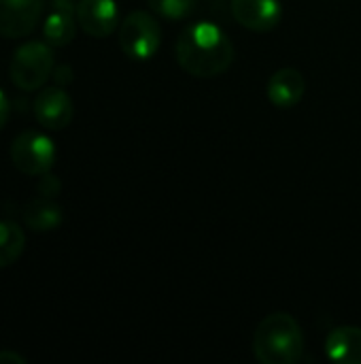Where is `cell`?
<instances>
[{"label": "cell", "mask_w": 361, "mask_h": 364, "mask_svg": "<svg viewBox=\"0 0 361 364\" xmlns=\"http://www.w3.org/2000/svg\"><path fill=\"white\" fill-rule=\"evenodd\" d=\"M77 32V4L72 0H51V11L45 17L43 36L51 47H66Z\"/></svg>", "instance_id": "obj_10"}, {"label": "cell", "mask_w": 361, "mask_h": 364, "mask_svg": "<svg viewBox=\"0 0 361 364\" xmlns=\"http://www.w3.org/2000/svg\"><path fill=\"white\" fill-rule=\"evenodd\" d=\"M53 81H55V85H62V87L68 85L72 81V68L68 64H62V66L53 68Z\"/></svg>", "instance_id": "obj_17"}, {"label": "cell", "mask_w": 361, "mask_h": 364, "mask_svg": "<svg viewBox=\"0 0 361 364\" xmlns=\"http://www.w3.org/2000/svg\"><path fill=\"white\" fill-rule=\"evenodd\" d=\"M236 49L228 32L213 21H196L177 38V62L194 77H217L234 62Z\"/></svg>", "instance_id": "obj_1"}, {"label": "cell", "mask_w": 361, "mask_h": 364, "mask_svg": "<svg viewBox=\"0 0 361 364\" xmlns=\"http://www.w3.org/2000/svg\"><path fill=\"white\" fill-rule=\"evenodd\" d=\"M268 100L279 107V109H291L296 107L302 98H304V92H306V79L304 75L298 70V68H281L277 70L270 81H268Z\"/></svg>", "instance_id": "obj_11"}, {"label": "cell", "mask_w": 361, "mask_h": 364, "mask_svg": "<svg viewBox=\"0 0 361 364\" xmlns=\"http://www.w3.org/2000/svg\"><path fill=\"white\" fill-rule=\"evenodd\" d=\"M9 115H11V102H9L6 94L0 90V130L4 128V124H6V119H9Z\"/></svg>", "instance_id": "obj_19"}, {"label": "cell", "mask_w": 361, "mask_h": 364, "mask_svg": "<svg viewBox=\"0 0 361 364\" xmlns=\"http://www.w3.org/2000/svg\"><path fill=\"white\" fill-rule=\"evenodd\" d=\"M234 19L253 32H270L279 26L283 9L279 0H232Z\"/></svg>", "instance_id": "obj_9"}, {"label": "cell", "mask_w": 361, "mask_h": 364, "mask_svg": "<svg viewBox=\"0 0 361 364\" xmlns=\"http://www.w3.org/2000/svg\"><path fill=\"white\" fill-rule=\"evenodd\" d=\"M32 109H34L36 122L47 130L66 128L72 122V115H74L72 100L64 92V87H60V85L45 87L43 92H38V96L34 98Z\"/></svg>", "instance_id": "obj_7"}, {"label": "cell", "mask_w": 361, "mask_h": 364, "mask_svg": "<svg viewBox=\"0 0 361 364\" xmlns=\"http://www.w3.org/2000/svg\"><path fill=\"white\" fill-rule=\"evenodd\" d=\"M23 222L32 232H51L64 222V211L47 196L32 198L23 209Z\"/></svg>", "instance_id": "obj_13"}, {"label": "cell", "mask_w": 361, "mask_h": 364, "mask_svg": "<svg viewBox=\"0 0 361 364\" xmlns=\"http://www.w3.org/2000/svg\"><path fill=\"white\" fill-rule=\"evenodd\" d=\"M26 247V232L19 224L0 220V269H6L17 262Z\"/></svg>", "instance_id": "obj_14"}, {"label": "cell", "mask_w": 361, "mask_h": 364, "mask_svg": "<svg viewBox=\"0 0 361 364\" xmlns=\"http://www.w3.org/2000/svg\"><path fill=\"white\" fill-rule=\"evenodd\" d=\"M43 15V0H0V36L23 38L34 32Z\"/></svg>", "instance_id": "obj_6"}, {"label": "cell", "mask_w": 361, "mask_h": 364, "mask_svg": "<svg viewBox=\"0 0 361 364\" xmlns=\"http://www.w3.org/2000/svg\"><path fill=\"white\" fill-rule=\"evenodd\" d=\"M255 358L264 364H296L304 358V335L298 320L289 314H270L253 337Z\"/></svg>", "instance_id": "obj_2"}, {"label": "cell", "mask_w": 361, "mask_h": 364, "mask_svg": "<svg viewBox=\"0 0 361 364\" xmlns=\"http://www.w3.org/2000/svg\"><path fill=\"white\" fill-rule=\"evenodd\" d=\"M79 28L96 38H104L119 26V13L115 0H79L77 4Z\"/></svg>", "instance_id": "obj_8"}, {"label": "cell", "mask_w": 361, "mask_h": 364, "mask_svg": "<svg viewBox=\"0 0 361 364\" xmlns=\"http://www.w3.org/2000/svg\"><path fill=\"white\" fill-rule=\"evenodd\" d=\"M11 160L19 173L40 177L49 173L55 164V145L47 134L26 130L15 136L11 145Z\"/></svg>", "instance_id": "obj_5"}, {"label": "cell", "mask_w": 361, "mask_h": 364, "mask_svg": "<svg viewBox=\"0 0 361 364\" xmlns=\"http://www.w3.org/2000/svg\"><path fill=\"white\" fill-rule=\"evenodd\" d=\"M153 13L166 19H185L198 6V0H147Z\"/></svg>", "instance_id": "obj_15"}, {"label": "cell", "mask_w": 361, "mask_h": 364, "mask_svg": "<svg viewBox=\"0 0 361 364\" xmlns=\"http://www.w3.org/2000/svg\"><path fill=\"white\" fill-rule=\"evenodd\" d=\"M60 190H62V183H60V179H57L55 175H51V171H49V173H45V175H40V183H38V192H40V196L53 198V196H57V194H60Z\"/></svg>", "instance_id": "obj_16"}, {"label": "cell", "mask_w": 361, "mask_h": 364, "mask_svg": "<svg viewBox=\"0 0 361 364\" xmlns=\"http://www.w3.org/2000/svg\"><path fill=\"white\" fill-rule=\"evenodd\" d=\"M0 364H26V358L13 350H0Z\"/></svg>", "instance_id": "obj_18"}, {"label": "cell", "mask_w": 361, "mask_h": 364, "mask_svg": "<svg viewBox=\"0 0 361 364\" xmlns=\"http://www.w3.org/2000/svg\"><path fill=\"white\" fill-rule=\"evenodd\" d=\"M162 30L157 19L147 11H132L119 23V47L130 60H149L157 53Z\"/></svg>", "instance_id": "obj_4"}, {"label": "cell", "mask_w": 361, "mask_h": 364, "mask_svg": "<svg viewBox=\"0 0 361 364\" xmlns=\"http://www.w3.org/2000/svg\"><path fill=\"white\" fill-rule=\"evenodd\" d=\"M53 49L45 41H30L17 47L13 53L9 77L13 85L21 92H34L45 85V81L53 75Z\"/></svg>", "instance_id": "obj_3"}, {"label": "cell", "mask_w": 361, "mask_h": 364, "mask_svg": "<svg viewBox=\"0 0 361 364\" xmlns=\"http://www.w3.org/2000/svg\"><path fill=\"white\" fill-rule=\"evenodd\" d=\"M326 354L330 360L343 364H361V328L340 326L326 339Z\"/></svg>", "instance_id": "obj_12"}]
</instances>
